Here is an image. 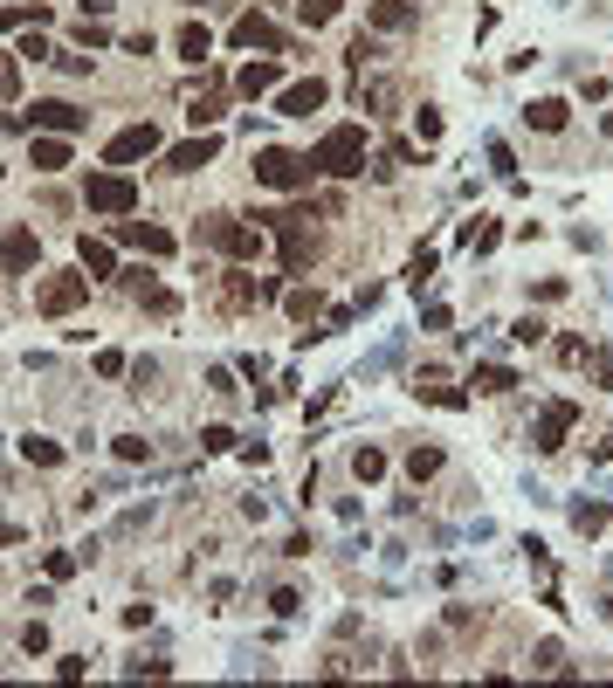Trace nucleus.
Listing matches in <instances>:
<instances>
[{"instance_id": "45", "label": "nucleus", "mask_w": 613, "mask_h": 688, "mask_svg": "<svg viewBox=\"0 0 613 688\" xmlns=\"http://www.w3.org/2000/svg\"><path fill=\"white\" fill-rule=\"evenodd\" d=\"M48 56H56V48H48V42H42V35H28V42H21V48H15V63H48Z\"/></svg>"}, {"instance_id": "10", "label": "nucleus", "mask_w": 613, "mask_h": 688, "mask_svg": "<svg viewBox=\"0 0 613 688\" xmlns=\"http://www.w3.org/2000/svg\"><path fill=\"white\" fill-rule=\"evenodd\" d=\"M365 28H373V35H407V28H421V0H365Z\"/></svg>"}, {"instance_id": "46", "label": "nucleus", "mask_w": 613, "mask_h": 688, "mask_svg": "<svg viewBox=\"0 0 613 688\" xmlns=\"http://www.w3.org/2000/svg\"><path fill=\"white\" fill-rule=\"evenodd\" d=\"M207 392H214V400H235V372H228V365H214V372H207Z\"/></svg>"}, {"instance_id": "26", "label": "nucleus", "mask_w": 613, "mask_h": 688, "mask_svg": "<svg viewBox=\"0 0 613 688\" xmlns=\"http://www.w3.org/2000/svg\"><path fill=\"white\" fill-rule=\"evenodd\" d=\"M469 386H475V392H510V386H524V379L510 372V365H475Z\"/></svg>"}, {"instance_id": "23", "label": "nucleus", "mask_w": 613, "mask_h": 688, "mask_svg": "<svg viewBox=\"0 0 613 688\" xmlns=\"http://www.w3.org/2000/svg\"><path fill=\"white\" fill-rule=\"evenodd\" d=\"M21 461H28V469H63V440L28 434V440H21Z\"/></svg>"}, {"instance_id": "4", "label": "nucleus", "mask_w": 613, "mask_h": 688, "mask_svg": "<svg viewBox=\"0 0 613 688\" xmlns=\"http://www.w3.org/2000/svg\"><path fill=\"white\" fill-rule=\"evenodd\" d=\"M83 207H90V214H104V220H125L131 207H138V179H131V172H117V166L90 172V179H83Z\"/></svg>"}, {"instance_id": "39", "label": "nucleus", "mask_w": 613, "mask_h": 688, "mask_svg": "<svg viewBox=\"0 0 613 688\" xmlns=\"http://www.w3.org/2000/svg\"><path fill=\"white\" fill-rule=\"evenodd\" d=\"M379 56H386V48H379V42H373V35H359V42H352V48H345V63H352V69H365V63H379Z\"/></svg>"}, {"instance_id": "52", "label": "nucleus", "mask_w": 613, "mask_h": 688, "mask_svg": "<svg viewBox=\"0 0 613 688\" xmlns=\"http://www.w3.org/2000/svg\"><path fill=\"white\" fill-rule=\"evenodd\" d=\"M593 379H599V386L613 392V351H593Z\"/></svg>"}, {"instance_id": "21", "label": "nucleus", "mask_w": 613, "mask_h": 688, "mask_svg": "<svg viewBox=\"0 0 613 688\" xmlns=\"http://www.w3.org/2000/svg\"><path fill=\"white\" fill-rule=\"evenodd\" d=\"M352 482H386V448H373V440H365V448H352Z\"/></svg>"}, {"instance_id": "5", "label": "nucleus", "mask_w": 613, "mask_h": 688, "mask_svg": "<svg viewBox=\"0 0 613 688\" xmlns=\"http://www.w3.org/2000/svg\"><path fill=\"white\" fill-rule=\"evenodd\" d=\"M83 303H90V276L83 268H56V276L35 282V310L42 317H77Z\"/></svg>"}, {"instance_id": "28", "label": "nucleus", "mask_w": 613, "mask_h": 688, "mask_svg": "<svg viewBox=\"0 0 613 688\" xmlns=\"http://www.w3.org/2000/svg\"><path fill=\"white\" fill-rule=\"evenodd\" d=\"M338 15H345V0H297L303 28H324V21H338Z\"/></svg>"}, {"instance_id": "1", "label": "nucleus", "mask_w": 613, "mask_h": 688, "mask_svg": "<svg viewBox=\"0 0 613 688\" xmlns=\"http://www.w3.org/2000/svg\"><path fill=\"white\" fill-rule=\"evenodd\" d=\"M365 125H331L324 138L311 145V166H317V179H359L365 172Z\"/></svg>"}, {"instance_id": "12", "label": "nucleus", "mask_w": 613, "mask_h": 688, "mask_svg": "<svg viewBox=\"0 0 613 688\" xmlns=\"http://www.w3.org/2000/svg\"><path fill=\"white\" fill-rule=\"evenodd\" d=\"M117 241H125V248H138V255H152V262H166V255H173V235H166V228H152V220H117Z\"/></svg>"}, {"instance_id": "16", "label": "nucleus", "mask_w": 613, "mask_h": 688, "mask_svg": "<svg viewBox=\"0 0 613 688\" xmlns=\"http://www.w3.org/2000/svg\"><path fill=\"white\" fill-rule=\"evenodd\" d=\"M28 166L42 172V179H48V172H63V166H69V138H56V131H35V138H28Z\"/></svg>"}, {"instance_id": "36", "label": "nucleus", "mask_w": 613, "mask_h": 688, "mask_svg": "<svg viewBox=\"0 0 613 688\" xmlns=\"http://www.w3.org/2000/svg\"><path fill=\"white\" fill-rule=\"evenodd\" d=\"M28 21L42 28V21H48V7H0V28H7V35H15V28H28Z\"/></svg>"}, {"instance_id": "43", "label": "nucleus", "mask_w": 613, "mask_h": 688, "mask_svg": "<svg viewBox=\"0 0 613 688\" xmlns=\"http://www.w3.org/2000/svg\"><path fill=\"white\" fill-rule=\"evenodd\" d=\"M77 48H110V28L104 21H77Z\"/></svg>"}, {"instance_id": "44", "label": "nucleus", "mask_w": 613, "mask_h": 688, "mask_svg": "<svg viewBox=\"0 0 613 688\" xmlns=\"http://www.w3.org/2000/svg\"><path fill=\"white\" fill-rule=\"evenodd\" d=\"M414 131H421V145H434V138H441V110H434V104H421V117H414Z\"/></svg>"}, {"instance_id": "29", "label": "nucleus", "mask_w": 613, "mask_h": 688, "mask_svg": "<svg viewBox=\"0 0 613 688\" xmlns=\"http://www.w3.org/2000/svg\"><path fill=\"white\" fill-rule=\"evenodd\" d=\"M138 303H145L152 317H173V310H179V297H173V289H158V282H138Z\"/></svg>"}, {"instance_id": "41", "label": "nucleus", "mask_w": 613, "mask_h": 688, "mask_svg": "<svg viewBox=\"0 0 613 688\" xmlns=\"http://www.w3.org/2000/svg\"><path fill=\"white\" fill-rule=\"evenodd\" d=\"M545 317H517V324H510V338H517V344H545Z\"/></svg>"}, {"instance_id": "8", "label": "nucleus", "mask_w": 613, "mask_h": 688, "mask_svg": "<svg viewBox=\"0 0 613 688\" xmlns=\"http://www.w3.org/2000/svg\"><path fill=\"white\" fill-rule=\"evenodd\" d=\"M572 420H579L572 400H545V413H537V427H531V448L537 454H558V448H566V434H572Z\"/></svg>"}, {"instance_id": "54", "label": "nucleus", "mask_w": 613, "mask_h": 688, "mask_svg": "<svg viewBox=\"0 0 613 688\" xmlns=\"http://www.w3.org/2000/svg\"><path fill=\"white\" fill-rule=\"evenodd\" d=\"M593 461H613V434H607V440H599V454H593Z\"/></svg>"}, {"instance_id": "3", "label": "nucleus", "mask_w": 613, "mask_h": 688, "mask_svg": "<svg viewBox=\"0 0 613 688\" xmlns=\"http://www.w3.org/2000/svg\"><path fill=\"white\" fill-rule=\"evenodd\" d=\"M311 179H317L311 152H290V145H262V152H255V187H269V193H303Z\"/></svg>"}, {"instance_id": "18", "label": "nucleus", "mask_w": 613, "mask_h": 688, "mask_svg": "<svg viewBox=\"0 0 613 688\" xmlns=\"http://www.w3.org/2000/svg\"><path fill=\"white\" fill-rule=\"evenodd\" d=\"M77 268H83L90 282H110V276H117V255H110V241H90V235H83V241H77Z\"/></svg>"}, {"instance_id": "24", "label": "nucleus", "mask_w": 613, "mask_h": 688, "mask_svg": "<svg viewBox=\"0 0 613 688\" xmlns=\"http://www.w3.org/2000/svg\"><path fill=\"white\" fill-rule=\"evenodd\" d=\"M173 48H179V63H207V56H214V35H207L200 21H187V28H179V42H173Z\"/></svg>"}, {"instance_id": "49", "label": "nucleus", "mask_w": 613, "mask_h": 688, "mask_svg": "<svg viewBox=\"0 0 613 688\" xmlns=\"http://www.w3.org/2000/svg\"><path fill=\"white\" fill-rule=\"evenodd\" d=\"M21 647H28V654H48V626H42V620H35V626H28V633H21Z\"/></svg>"}, {"instance_id": "50", "label": "nucleus", "mask_w": 613, "mask_h": 688, "mask_svg": "<svg viewBox=\"0 0 613 688\" xmlns=\"http://www.w3.org/2000/svg\"><path fill=\"white\" fill-rule=\"evenodd\" d=\"M586 359V338H558V365H579Z\"/></svg>"}, {"instance_id": "19", "label": "nucleus", "mask_w": 613, "mask_h": 688, "mask_svg": "<svg viewBox=\"0 0 613 688\" xmlns=\"http://www.w3.org/2000/svg\"><path fill=\"white\" fill-rule=\"evenodd\" d=\"M220 289H228V303H235V310H255V303L276 297V282H255V276H241V268H228V282H220Z\"/></svg>"}, {"instance_id": "14", "label": "nucleus", "mask_w": 613, "mask_h": 688, "mask_svg": "<svg viewBox=\"0 0 613 688\" xmlns=\"http://www.w3.org/2000/svg\"><path fill=\"white\" fill-rule=\"evenodd\" d=\"M235 90H241V96H269V90H283V63H276V56H255V63H241Z\"/></svg>"}, {"instance_id": "27", "label": "nucleus", "mask_w": 613, "mask_h": 688, "mask_svg": "<svg viewBox=\"0 0 613 688\" xmlns=\"http://www.w3.org/2000/svg\"><path fill=\"white\" fill-rule=\"evenodd\" d=\"M220 104H228V96H220V83H207V90H200V96H193V104H187L193 131H200V125H214V117H220Z\"/></svg>"}, {"instance_id": "6", "label": "nucleus", "mask_w": 613, "mask_h": 688, "mask_svg": "<svg viewBox=\"0 0 613 688\" xmlns=\"http://www.w3.org/2000/svg\"><path fill=\"white\" fill-rule=\"evenodd\" d=\"M228 42H235V48H262V56H297V42H290V35L276 28L269 15H241Z\"/></svg>"}, {"instance_id": "30", "label": "nucleus", "mask_w": 613, "mask_h": 688, "mask_svg": "<svg viewBox=\"0 0 613 688\" xmlns=\"http://www.w3.org/2000/svg\"><path fill=\"white\" fill-rule=\"evenodd\" d=\"M283 310L297 317V324H311V317L324 310V297H317V289H290V297H283Z\"/></svg>"}, {"instance_id": "38", "label": "nucleus", "mask_w": 613, "mask_h": 688, "mask_svg": "<svg viewBox=\"0 0 613 688\" xmlns=\"http://www.w3.org/2000/svg\"><path fill=\"white\" fill-rule=\"evenodd\" d=\"M48 63L63 69V76H90V56H83V48H56V56H48Z\"/></svg>"}, {"instance_id": "22", "label": "nucleus", "mask_w": 613, "mask_h": 688, "mask_svg": "<svg viewBox=\"0 0 613 688\" xmlns=\"http://www.w3.org/2000/svg\"><path fill=\"white\" fill-rule=\"evenodd\" d=\"M441 469H448V454H441V448H434V440H421V448H414V454H407V482H434V475H441Z\"/></svg>"}, {"instance_id": "2", "label": "nucleus", "mask_w": 613, "mask_h": 688, "mask_svg": "<svg viewBox=\"0 0 613 688\" xmlns=\"http://www.w3.org/2000/svg\"><path fill=\"white\" fill-rule=\"evenodd\" d=\"M193 241H200V248H220L228 262H255V255H262V228H249V220H235V214H200Z\"/></svg>"}, {"instance_id": "15", "label": "nucleus", "mask_w": 613, "mask_h": 688, "mask_svg": "<svg viewBox=\"0 0 613 688\" xmlns=\"http://www.w3.org/2000/svg\"><path fill=\"white\" fill-rule=\"evenodd\" d=\"M214 152H220V138H214V131H200V138H187V145L166 152V172H200V166H214Z\"/></svg>"}, {"instance_id": "37", "label": "nucleus", "mask_w": 613, "mask_h": 688, "mask_svg": "<svg viewBox=\"0 0 613 688\" xmlns=\"http://www.w3.org/2000/svg\"><path fill=\"white\" fill-rule=\"evenodd\" d=\"M145 523H152V502H138V510H125L117 523H110V537H138Z\"/></svg>"}, {"instance_id": "20", "label": "nucleus", "mask_w": 613, "mask_h": 688, "mask_svg": "<svg viewBox=\"0 0 613 688\" xmlns=\"http://www.w3.org/2000/svg\"><path fill=\"white\" fill-rule=\"evenodd\" d=\"M462 241H469L475 255H496V248H504V220H489V214H475L469 228H462Z\"/></svg>"}, {"instance_id": "35", "label": "nucleus", "mask_w": 613, "mask_h": 688, "mask_svg": "<svg viewBox=\"0 0 613 688\" xmlns=\"http://www.w3.org/2000/svg\"><path fill=\"white\" fill-rule=\"evenodd\" d=\"M407 282H414V297H421L427 282H434V248H414V262H407Z\"/></svg>"}, {"instance_id": "25", "label": "nucleus", "mask_w": 613, "mask_h": 688, "mask_svg": "<svg viewBox=\"0 0 613 688\" xmlns=\"http://www.w3.org/2000/svg\"><path fill=\"white\" fill-rule=\"evenodd\" d=\"M613 523V502H572V531L579 537H599Z\"/></svg>"}, {"instance_id": "7", "label": "nucleus", "mask_w": 613, "mask_h": 688, "mask_svg": "<svg viewBox=\"0 0 613 688\" xmlns=\"http://www.w3.org/2000/svg\"><path fill=\"white\" fill-rule=\"evenodd\" d=\"M90 125L69 96H42V104H28V131H56V138H77V131Z\"/></svg>"}, {"instance_id": "48", "label": "nucleus", "mask_w": 613, "mask_h": 688, "mask_svg": "<svg viewBox=\"0 0 613 688\" xmlns=\"http://www.w3.org/2000/svg\"><path fill=\"white\" fill-rule=\"evenodd\" d=\"M97 372L117 379V372H131V365H125V351H97Z\"/></svg>"}, {"instance_id": "51", "label": "nucleus", "mask_w": 613, "mask_h": 688, "mask_svg": "<svg viewBox=\"0 0 613 688\" xmlns=\"http://www.w3.org/2000/svg\"><path fill=\"white\" fill-rule=\"evenodd\" d=\"M421 330H448V303H427V310H421Z\"/></svg>"}, {"instance_id": "17", "label": "nucleus", "mask_w": 613, "mask_h": 688, "mask_svg": "<svg viewBox=\"0 0 613 688\" xmlns=\"http://www.w3.org/2000/svg\"><path fill=\"white\" fill-rule=\"evenodd\" d=\"M524 125H531V131H566L572 125V104H566V96H531V104H524Z\"/></svg>"}, {"instance_id": "40", "label": "nucleus", "mask_w": 613, "mask_h": 688, "mask_svg": "<svg viewBox=\"0 0 613 688\" xmlns=\"http://www.w3.org/2000/svg\"><path fill=\"white\" fill-rule=\"evenodd\" d=\"M566 289H572L566 276H537V282H531V303H558V297H566Z\"/></svg>"}, {"instance_id": "32", "label": "nucleus", "mask_w": 613, "mask_h": 688, "mask_svg": "<svg viewBox=\"0 0 613 688\" xmlns=\"http://www.w3.org/2000/svg\"><path fill=\"white\" fill-rule=\"evenodd\" d=\"M483 152H489V172H496V179H517V152H510L504 138H489Z\"/></svg>"}, {"instance_id": "11", "label": "nucleus", "mask_w": 613, "mask_h": 688, "mask_svg": "<svg viewBox=\"0 0 613 688\" xmlns=\"http://www.w3.org/2000/svg\"><path fill=\"white\" fill-rule=\"evenodd\" d=\"M324 96H331L324 76H297V83H283V90H276V110H283V117H311Z\"/></svg>"}, {"instance_id": "34", "label": "nucleus", "mask_w": 613, "mask_h": 688, "mask_svg": "<svg viewBox=\"0 0 613 688\" xmlns=\"http://www.w3.org/2000/svg\"><path fill=\"white\" fill-rule=\"evenodd\" d=\"M531 668L537 674H558V668H566V647H558V641H537L531 647Z\"/></svg>"}, {"instance_id": "31", "label": "nucleus", "mask_w": 613, "mask_h": 688, "mask_svg": "<svg viewBox=\"0 0 613 688\" xmlns=\"http://www.w3.org/2000/svg\"><path fill=\"white\" fill-rule=\"evenodd\" d=\"M235 448H241L235 427H220V420H214V427H200V454H235Z\"/></svg>"}, {"instance_id": "47", "label": "nucleus", "mask_w": 613, "mask_h": 688, "mask_svg": "<svg viewBox=\"0 0 613 688\" xmlns=\"http://www.w3.org/2000/svg\"><path fill=\"white\" fill-rule=\"evenodd\" d=\"M117 454H125V461H152V440H145V434H125V440H117Z\"/></svg>"}, {"instance_id": "33", "label": "nucleus", "mask_w": 613, "mask_h": 688, "mask_svg": "<svg viewBox=\"0 0 613 688\" xmlns=\"http://www.w3.org/2000/svg\"><path fill=\"white\" fill-rule=\"evenodd\" d=\"M269 612H276V620H297V612H303V592H297V585H276V592H269Z\"/></svg>"}, {"instance_id": "53", "label": "nucleus", "mask_w": 613, "mask_h": 688, "mask_svg": "<svg viewBox=\"0 0 613 688\" xmlns=\"http://www.w3.org/2000/svg\"><path fill=\"white\" fill-rule=\"evenodd\" d=\"M21 90V63H0V96H15Z\"/></svg>"}, {"instance_id": "42", "label": "nucleus", "mask_w": 613, "mask_h": 688, "mask_svg": "<svg viewBox=\"0 0 613 688\" xmlns=\"http://www.w3.org/2000/svg\"><path fill=\"white\" fill-rule=\"evenodd\" d=\"M158 386V359H131V392H152Z\"/></svg>"}, {"instance_id": "9", "label": "nucleus", "mask_w": 613, "mask_h": 688, "mask_svg": "<svg viewBox=\"0 0 613 688\" xmlns=\"http://www.w3.org/2000/svg\"><path fill=\"white\" fill-rule=\"evenodd\" d=\"M152 152H158V125H125L117 138L104 145V166L125 172V166H138V158H152Z\"/></svg>"}, {"instance_id": "13", "label": "nucleus", "mask_w": 613, "mask_h": 688, "mask_svg": "<svg viewBox=\"0 0 613 688\" xmlns=\"http://www.w3.org/2000/svg\"><path fill=\"white\" fill-rule=\"evenodd\" d=\"M35 228H7V235H0V268H7V276H28L35 268Z\"/></svg>"}]
</instances>
